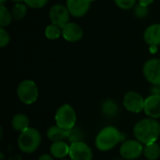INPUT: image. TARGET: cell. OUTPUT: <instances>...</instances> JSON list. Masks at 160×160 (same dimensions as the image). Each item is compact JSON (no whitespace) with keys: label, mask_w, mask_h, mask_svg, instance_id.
Listing matches in <instances>:
<instances>
[{"label":"cell","mask_w":160,"mask_h":160,"mask_svg":"<svg viewBox=\"0 0 160 160\" xmlns=\"http://www.w3.org/2000/svg\"><path fill=\"white\" fill-rule=\"evenodd\" d=\"M24 2L30 8H40L44 7L47 4L48 0H24Z\"/></svg>","instance_id":"cell-25"},{"label":"cell","mask_w":160,"mask_h":160,"mask_svg":"<svg viewBox=\"0 0 160 160\" xmlns=\"http://www.w3.org/2000/svg\"><path fill=\"white\" fill-rule=\"evenodd\" d=\"M12 1H14V2H17V3H20V2H22V1H24V0H12Z\"/></svg>","instance_id":"cell-31"},{"label":"cell","mask_w":160,"mask_h":160,"mask_svg":"<svg viewBox=\"0 0 160 160\" xmlns=\"http://www.w3.org/2000/svg\"><path fill=\"white\" fill-rule=\"evenodd\" d=\"M134 136L142 144L156 142L160 136V125L153 118L139 121L134 127Z\"/></svg>","instance_id":"cell-1"},{"label":"cell","mask_w":160,"mask_h":160,"mask_svg":"<svg viewBox=\"0 0 160 160\" xmlns=\"http://www.w3.org/2000/svg\"><path fill=\"white\" fill-rule=\"evenodd\" d=\"M142 153H143L142 143L135 140H129L125 142L120 148V154L122 158L128 160L136 159Z\"/></svg>","instance_id":"cell-6"},{"label":"cell","mask_w":160,"mask_h":160,"mask_svg":"<svg viewBox=\"0 0 160 160\" xmlns=\"http://www.w3.org/2000/svg\"><path fill=\"white\" fill-rule=\"evenodd\" d=\"M11 126L12 128L16 130V131H19V132H22L24 131L25 129H27L29 127V119L26 115L24 114H22V113H19V114H16L13 118H12V121H11Z\"/></svg>","instance_id":"cell-17"},{"label":"cell","mask_w":160,"mask_h":160,"mask_svg":"<svg viewBox=\"0 0 160 160\" xmlns=\"http://www.w3.org/2000/svg\"><path fill=\"white\" fill-rule=\"evenodd\" d=\"M71 130V129H70ZM70 130H66L61 128L58 126L51 127L47 131V137L50 141L55 142H61L64 139H68L70 134Z\"/></svg>","instance_id":"cell-15"},{"label":"cell","mask_w":160,"mask_h":160,"mask_svg":"<svg viewBox=\"0 0 160 160\" xmlns=\"http://www.w3.org/2000/svg\"><path fill=\"white\" fill-rule=\"evenodd\" d=\"M154 0H139L140 4H142L144 6H149L151 3H153Z\"/></svg>","instance_id":"cell-28"},{"label":"cell","mask_w":160,"mask_h":160,"mask_svg":"<svg viewBox=\"0 0 160 160\" xmlns=\"http://www.w3.org/2000/svg\"><path fill=\"white\" fill-rule=\"evenodd\" d=\"M101 111H102L103 114L106 115L107 117H112V116H115L117 114L118 106L113 100L106 99L102 102Z\"/></svg>","instance_id":"cell-19"},{"label":"cell","mask_w":160,"mask_h":160,"mask_svg":"<svg viewBox=\"0 0 160 160\" xmlns=\"http://www.w3.org/2000/svg\"><path fill=\"white\" fill-rule=\"evenodd\" d=\"M91 1H94V0H91Z\"/></svg>","instance_id":"cell-33"},{"label":"cell","mask_w":160,"mask_h":160,"mask_svg":"<svg viewBox=\"0 0 160 160\" xmlns=\"http://www.w3.org/2000/svg\"><path fill=\"white\" fill-rule=\"evenodd\" d=\"M11 19H12V16L8 10V8L4 5H1L0 6V25L2 27L8 25L11 22Z\"/></svg>","instance_id":"cell-20"},{"label":"cell","mask_w":160,"mask_h":160,"mask_svg":"<svg viewBox=\"0 0 160 160\" xmlns=\"http://www.w3.org/2000/svg\"><path fill=\"white\" fill-rule=\"evenodd\" d=\"M7 0H0V3H1V5H4V3L6 2Z\"/></svg>","instance_id":"cell-30"},{"label":"cell","mask_w":160,"mask_h":160,"mask_svg":"<svg viewBox=\"0 0 160 160\" xmlns=\"http://www.w3.org/2000/svg\"><path fill=\"white\" fill-rule=\"evenodd\" d=\"M145 99L136 92H128L125 95L123 104L125 108L131 112H141L144 110Z\"/></svg>","instance_id":"cell-8"},{"label":"cell","mask_w":160,"mask_h":160,"mask_svg":"<svg viewBox=\"0 0 160 160\" xmlns=\"http://www.w3.org/2000/svg\"><path fill=\"white\" fill-rule=\"evenodd\" d=\"M25 14H26V7H25V5L18 3L16 6H14V8L12 9V15H13L14 19L21 20L22 18L24 17Z\"/></svg>","instance_id":"cell-22"},{"label":"cell","mask_w":160,"mask_h":160,"mask_svg":"<svg viewBox=\"0 0 160 160\" xmlns=\"http://www.w3.org/2000/svg\"><path fill=\"white\" fill-rule=\"evenodd\" d=\"M69 147L70 145H68V143L63 141L55 142L51 145L50 151L52 157L56 158H64L69 155Z\"/></svg>","instance_id":"cell-16"},{"label":"cell","mask_w":160,"mask_h":160,"mask_svg":"<svg viewBox=\"0 0 160 160\" xmlns=\"http://www.w3.org/2000/svg\"><path fill=\"white\" fill-rule=\"evenodd\" d=\"M38 160H53L52 157L51 155H48V154H44L42 156L39 157Z\"/></svg>","instance_id":"cell-27"},{"label":"cell","mask_w":160,"mask_h":160,"mask_svg":"<svg viewBox=\"0 0 160 160\" xmlns=\"http://www.w3.org/2000/svg\"><path fill=\"white\" fill-rule=\"evenodd\" d=\"M64 38L70 42H75L82 38L83 32L81 26L74 22H68L62 30Z\"/></svg>","instance_id":"cell-13"},{"label":"cell","mask_w":160,"mask_h":160,"mask_svg":"<svg viewBox=\"0 0 160 160\" xmlns=\"http://www.w3.org/2000/svg\"><path fill=\"white\" fill-rule=\"evenodd\" d=\"M45 35L49 39H57L61 35L60 27L54 24H50L45 29Z\"/></svg>","instance_id":"cell-21"},{"label":"cell","mask_w":160,"mask_h":160,"mask_svg":"<svg viewBox=\"0 0 160 160\" xmlns=\"http://www.w3.org/2000/svg\"><path fill=\"white\" fill-rule=\"evenodd\" d=\"M116 5L123 9H129L135 6L136 0H114Z\"/></svg>","instance_id":"cell-24"},{"label":"cell","mask_w":160,"mask_h":160,"mask_svg":"<svg viewBox=\"0 0 160 160\" xmlns=\"http://www.w3.org/2000/svg\"><path fill=\"white\" fill-rule=\"evenodd\" d=\"M77 117L74 109L68 105L65 104L61 106L55 113V123L56 126L60 127L63 129L70 130L74 128Z\"/></svg>","instance_id":"cell-4"},{"label":"cell","mask_w":160,"mask_h":160,"mask_svg":"<svg viewBox=\"0 0 160 160\" xmlns=\"http://www.w3.org/2000/svg\"><path fill=\"white\" fill-rule=\"evenodd\" d=\"M133 160H134V159H133Z\"/></svg>","instance_id":"cell-34"},{"label":"cell","mask_w":160,"mask_h":160,"mask_svg":"<svg viewBox=\"0 0 160 160\" xmlns=\"http://www.w3.org/2000/svg\"><path fill=\"white\" fill-rule=\"evenodd\" d=\"M17 95L19 99L26 104L30 105L34 103L38 97V89L36 83L31 80H24L18 85Z\"/></svg>","instance_id":"cell-5"},{"label":"cell","mask_w":160,"mask_h":160,"mask_svg":"<svg viewBox=\"0 0 160 160\" xmlns=\"http://www.w3.org/2000/svg\"><path fill=\"white\" fill-rule=\"evenodd\" d=\"M144 39L150 46L160 44V24H152L144 32Z\"/></svg>","instance_id":"cell-14"},{"label":"cell","mask_w":160,"mask_h":160,"mask_svg":"<svg viewBox=\"0 0 160 160\" xmlns=\"http://www.w3.org/2000/svg\"><path fill=\"white\" fill-rule=\"evenodd\" d=\"M8 42H9V35L3 27H1L0 28V47L3 48L7 46Z\"/></svg>","instance_id":"cell-26"},{"label":"cell","mask_w":160,"mask_h":160,"mask_svg":"<svg viewBox=\"0 0 160 160\" xmlns=\"http://www.w3.org/2000/svg\"><path fill=\"white\" fill-rule=\"evenodd\" d=\"M41 142V135L38 130L34 128H28L21 132L18 139V146L20 150L26 154H32L39 147Z\"/></svg>","instance_id":"cell-3"},{"label":"cell","mask_w":160,"mask_h":160,"mask_svg":"<svg viewBox=\"0 0 160 160\" xmlns=\"http://www.w3.org/2000/svg\"><path fill=\"white\" fill-rule=\"evenodd\" d=\"M69 14L68 8L63 5H54L50 9V19L52 24L62 29L68 23Z\"/></svg>","instance_id":"cell-7"},{"label":"cell","mask_w":160,"mask_h":160,"mask_svg":"<svg viewBox=\"0 0 160 160\" xmlns=\"http://www.w3.org/2000/svg\"><path fill=\"white\" fill-rule=\"evenodd\" d=\"M122 140L120 131L114 127H106L99 131L96 138V146L99 151H109Z\"/></svg>","instance_id":"cell-2"},{"label":"cell","mask_w":160,"mask_h":160,"mask_svg":"<svg viewBox=\"0 0 160 160\" xmlns=\"http://www.w3.org/2000/svg\"><path fill=\"white\" fill-rule=\"evenodd\" d=\"M91 0H67V7L71 15L82 17L86 14L90 8Z\"/></svg>","instance_id":"cell-11"},{"label":"cell","mask_w":160,"mask_h":160,"mask_svg":"<svg viewBox=\"0 0 160 160\" xmlns=\"http://www.w3.org/2000/svg\"><path fill=\"white\" fill-rule=\"evenodd\" d=\"M160 86H156L153 90H152V92H153V95H160Z\"/></svg>","instance_id":"cell-29"},{"label":"cell","mask_w":160,"mask_h":160,"mask_svg":"<svg viewBox=\"0 0 160 160\" xmlns=\"http://www.w3.org/2000/svg\"><path fill=\"white\" fill-rule=\"evenodd\" d=\"M63 160H68V159H63Z\"/></svg>","instance_id":"cell-32"},{"label":"cell","mask_w":160,"mask_h":160,"mask_svg":"<svg viewBox=\"0 0 160 160\" xmlns=\"http://www.w3.org/2000/svg\"><path fill=\"white\" fill-rule=\"evenodd\" d=\"M146 80L156 86H160V59H151L143 67Z\"/></svg>","instance_id":"cell-10"},{"label":"cell","mask_w":160,"mask_h":160,"mask_svg":"<svg viewBox=\"0 0 160 160\" xmlns=\"http://www.w3.org/2000/svg\"><path fill=\"white\" fill-rule=\"evenodd\" d=\"M143 155L148 160H157L160 157V147L158 143L153 142L145 144L143 147Z\"/></svg>","instance_id":"cell-18"},{"label":"cell","mask_w":160,"mask_h":160,"mask_svg":"<svg viewBox=\"0 0 160 160\" xmlns=\"http://www.w3.org/2000/svg\"><path fill=\"white\" fill-rule=\"evenodd\" d=\"M144 112L150 118H160V95H152L145 99Z\"/></svg>","instance_id":"cell-12"},{"label":"cell","mask_w":160,"mask_h":160,"mask_svg":"<svg viewBox=\"0 0 160 160\" xmlns=\"http://www.w3.org/2000/svg\"><path fill=\"white\" fill-rule=\"evenodd\" d=\"M148 6H144L142 4H139L135 7L134 14L138 18H144L148 14Z\"/></svg>","instance_id":"cell-23"},{"label":"cell","mask_w":160,"mask_h":160,"mask_svg":"<svg viewBox=\"0 0 160 160\" xmlns=\"http://www.w3.org/2000/svg\"><path fill=\"white\" fill-rule=\"evenodd\" d=\"M71 160H92L93 153L91 148L83 142H72L69 147V155Z\"/></svg>","instance_id":"cell-9"}]
</instances>
